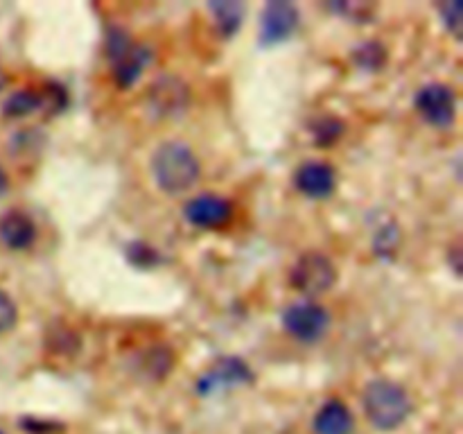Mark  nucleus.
<instances>
[{
	"label": "nucleus",
	"mask_w": 463,
	"mask_h": 434,
	"mask_svg": "<svg viewBox=\"0 0 463 434\" xmlns=\"http://www.w3.org/2000/svg\"><path fill=\"white\" fill-rule=\"evenodd\" d=\"M152 176L161 190L170 194L185 193L202 176V163L193 147L181 140H165L152 154Z\"/></svg>",
	"instance_id": "obj_1"
},
{
	"label": "nucleus",
	"mask_w": 463,
	"mask_h": 434,
	"mask_svg": "<svg viewBox=\"0 0 463 434\" xmlns=\"http://www.w3.org/2000/svg\"><path fill=\"white\" fill-rule=\"evenodd\" d=\"M362 402H364V411L371 425L384 429V432L401 428L411 414L410 393L402 384L393 382V380L383 378L366 384Z\"/></svg>",
	"instance_id": "obj_2"
},
{
	"label": "nucleus",
	"mask_w": 463,
	"mask_h": 434,
	"mask_svg": "<svg viewBox=\"0 0 463 434\" xmlns=\"http://www.w3.org/2000/svg\"><path fill=\"white\" fill-rule=\"evenodd\" d=\"M337 280V267L326 253L306 251L297 258V262L289 269V283L294 289L306 294L307 298H315L326 294Z\"/></svg>",
	"instance_id": "obj_3"
},
{
	"label": "nucleus",
	"mask_w": 463,
	"mask_h": 434,
	"mask_svg": "<svg viewBox=\"0 0 463 434\" xmlns=\"http://www.w3.org/2000/svg\"><path fill=\"white\" fill-rule=\"evenodd\" d=\"M283 328L292 335L297 342L315 344L326 337L330 328V312L315 298H303V301L289 303L280 315Z\"/></svg>",
	"instance_id": "obj_4"
},
{
	"label": "nucleus",
	"mask_w": 463,
	"mask_h": 434,
	"mask_svg": "<svg viewBox=\"0 0 463 434\" xmlns=\"http://www.w3.org/2000/svg\"><path fill=\"white\" fill-rule=\"evenodd\" d=\"M416 111L428 125L448 129L457 120V93L450 84L430 81L416 93Z\"/></svg>",
	"instance_id": "obj_5"
},
{
	"label": "nucleus",
	"mask_w": 463,
	"mask_h": 434,
	"mask_svg": "<svg viewBox=\"0 0 463 434\" xmlns=\"http://www.w3.org/2000/svg\"><path fill=\"white\" fill-rule=\"evenodd\" d=\"M253 382V371L242 357H220V360L213 362L197 380V392L202 396H213L217 392H224V389L242 387V384Z\"/></svg>",
	"instance_id": "obj_6"
},
{
	"label": "nucleus",
	"mask_w": 463,
	"mask_h": 434,
	"mask_svg": "<svg viewBox=\"0 0 463 434\" xmlns=\"http://www.w3.org/2000/svg\"><path fill=\"white\" fill-rule=\"evenodd\" d=\"M184 217L197 229L215 231L233 220V203L217 193L194 194L185 202Z\"/></svg>",
	"instance_id": "obj_7"
},
{
	"label": "nucleus",
	"mask_w": 463,
	"mask_h": 434,
	"mask_svg": "<svg viewBox=\"0 0 463 434\" xmlns=\"http://www.w3.org/2000/svg\"><path fill=\"white\" fill-rule=\"evenodd\" d=\"M301 23L297 5L285 0H271L260 12V45H279L297 32Z\"/></svg>",
	"instance_id": "obj_8"
},
{
	"label": "nucleus",
	"mask_w": 463,
	"mask_h": 434,
	"mask_svg": "<svg viewBox=\"0 0 463 434\" xmlns=\"http://www.w3.org/2000/svg\"><path fill=\"white\" fill-rule=\"evenodd\" d=\"M294 185L310 199H326L337 185V172L326 161H306L294 172Z\"/></svg>",
	"instance_id": "obj_9"
},
{
	"label": "nucleus",
	"mask_w": 463,
	"mask_h": 434,
	"mask_svg": "<svg viewBox=\"0 0 463 434\" xmlns=\"http://www.w3.org/2000/svg\"><path fill=\"white\" fill-rule=\"evenodd\" d=\"M188 104V86L179 77H161L149 89V107L156 116H175Z\"/></svg>",
	"instance_id": "obj_10"
},
{
	"label": "nucleus",
	"mask_w": 463,
	"mask_h": 434,
	"mask_svg": "<svg viewBox=\"0 0 463 434\" xmlns=\"http://www.w3.org/2000/svg\"><path fill=\"white\" fill-rule=\"evenodd\" d=\"M36 224L25 211H7L0 217V242L12 251H25L34 244Z\"/></svg>",
	"instance_id": "obj_11"
},
{
	"label": "nucleus",
	"mask_w": 463,
	"mask_h": 434,
	"mask_svg": "<svg viewBox=\"0 0 463 434\" xmlns=\"http://www.w3.org/2000/svg\"><path fill=\"white\" fill-rule=\"evenodd\" d=\"M355 428V419L348 405L339 398H330L324 405L317 410L315 420H312V429L315 434H353Z\"/></svg>",
	"instance_id": "obj_12"
},
{
	"label": "nucleus",
	"mask_w": 463,
	"mask_h": 434,
	"mask_svg": "<svg viewBox=\"0 0 463 434\" xmlns=\"http://www.w3.org/2000/svg\"><path fill=\"white\" fill-rule=\"evenodd\" d=\"M152 48L149 45H131L129 52L122 54L116 63H111L113 71V81H116L120 89H129L138 81V77L143 75L145 68L152 63Z\"/></svg>",
	"instance_id": "obj_13"
},
{
	"label": "nucleus",
	"mask_w": 463,
	"mask_h": 434,
	"mask_svg": "<svg viewBox=\"0 0 463 434\" xmlns=\"http://www.w3.org/2000/svg\"><path fill=\"white\" fill-rule=\"evenodd\" d=\"M208 12H211L215 30L222 39H231V36L240 30V25H242V3H235V0H220V3L208 5Z\"/></svg>",
	"instance_id": "obj_14"
},
{
	"label": "nucleus",
	"mask_w": 463,
	"mask_h": 434,
	"mask_svg": "<svg viewBox=\"0 0 463 434\" xmlns=\"http://www.w3.org/2000/svg\"><path fill=\"white\" fill-rule=\"evenodd\" d=\"M43 108V95L34 89H18L9 93L3 102L5 118H25Z\"/></svg>",
	"instance_id": "obj_15"
},
{
	"label": "nucleus",
	"mask_w": 463,
	"mask_h": 434,
	"mask_svg": "<svg viewBox=\"0 0 463 434\" xmlns=\"http://www.w3.org/2000/svg\"><path fill=\"white\" fill-rule=\"evenodd\" d=\"M344 131H346V125H344L342 118L321 116L310 122V134L319 147H330V145H335L342 138Z\"/></svg>",
	"instance_id": "obj_16"
},
{
	"label": "nucleus",
	"mask_w": 463,
	"mask_h": 434,
	"mask_svg": "<svg viewBox=\"0 0 463 434\" xmlns=\"http://www.w3.org/2000/svg\"><path fill=\"white\" fill-rule=\"evenodd\" d=\"M353 61L366 72H375L387 63V48L380 41H366L353 50Z\"/></svg>",
	"instance_id": "obj_17"
},
{
	"label": "nucleus",
	"mask_w": 463,
	"mask_h": 434,
	"mask_svg": "<svg viewBox=\"0 0 463 434\" xmlns=\"http://www.w3.org/2000/svg\"><path fill=\"white\" fill-rule=\"evenodd\" d=\"M134 45L129 32L120 25H113L107 30V36H104V52H107V59L111 63H116L122 54L129 52V48Z\"/></svg>",
	"instance_id": "obj_18"
},
{
	"label": "nucleus",
	"mask_w": 463,
	"mask_h": 434,
	"mask_svg": "<svg viewBox=\"0 0 463 434\" xmlns=\"http://www.w3.org/2000/svg\"><path fill=\"white\" fill-rule=\"evenodd\" d=\"M398 242H401V231H398V226L393 224V222H389V224L380 226V229L375 231L373 249L378 251V256H393L398 249Z\"/></svg>",
	"instance_id": "obj_19"
},
{
	"label": "nucleus",
	"mask_w": 463,
	"mask_h": 434,
	"mask_svg": "<svg viewBox=\"0 0 463 434\" xmlns=\"http://www.w3.org/2000/svg\"><path fill=\"white\" fill-rule=\"evenodd\" d=\"M48 346L52 348V351L61 353V355H71L72 351H77V348H80V337H77L72 330L59 328V330H52V333H50Z\"/></svg>",
	"instance_id": "obj_20"
},
{
	"label": "nucleus",
	"mask_w": 463,
	"mask_h": 434,
	"mask_svg": "<svg viewBox=\"0 0 463 434\" xmlns=\"http://www.w3.org/2000/svg\"><path fill=\"white\" fill-rule=\"evenodd\" d=\"M16 321H18L16 301H14L7 292L0 289V335L12 330L14 326H16Z\"/></svg>",
	"instance_id": "obj_21"
},
{
	"label": "nucleus",
	"mask_w": 463,
	"mask_h": 434,
	"mask_svg": "<svg viewBox=\"0 0 463 434\" xmlns=\"http://www.w3.org/2000/svg\"><path fill=\"white\" fill-rule=\"evenodd\" d=\"M439 12H441L443 25L452 32L455 36L461 34V0H450V3L439 5Z\"/></svg>",
	"instance_id": "obj_22"
},
{
	"label": "nucleus",
	"mask_w": 463,
	"mask_h": 434,
	"mask_svg": "<svg viewBox=\"0 0 463 434\" xmlns=\"http://www.w3.org/2000/svg\"><path fill=\"white\" fill-rule=\"evenodd\" d=\"M127 256L134 262L136 267H152L158 262V251H154L152 247H147L145 242H134L127 249Z\"/></svg>",
	"instance_id": "obj_23"
},
{
	"label": "nucleus",
	"mask_w": 463,
	"mask_h": 434,
	"mask_svg": "<svg viewBox=\"0 0 463 434\" xmlns=\"http://www.w3.org/2000/svg\"><path fill=\"white\" fill-rule=\"evenodd\" d=\"M335 14H342V16L353 18V21H369L371 16V5L366 3H337V5H330Z\"/></svg>",
	"instance_id": "obj_24"
},
{
	"label": "nucleus",
	"mask_w": 463,
	"mask_h": 434,
	"mask_svg": "<svg viewBox=\"0 0 463 434\" xmlns=\"http://www.w3.org/2000/svg\"><path fill=\"white\" fill-rule=\"evenodd\" d=\"M7 184H9L7 175H5V170H3V167H0V194H3L5 190H7Z\"/></svg>",
	"instance_id": "obj_25"
},
{
	"label": "nucleus",
	"mask_w": 463,
	"mask_h": 434,
	"mask_svg": "<svg viewBox=\"0 0 463 434\" xmlns=\"http://www.w3.org/2000/svg\"><path fill=\"white\" fill-rule=\"evenodd\" d=\"M3 84H5V75H3V71H0V89H3Z\"/></svg>",
	"instance_id": "obj_26"
},
{
	"label": "nucleus",
	"mask_w": 463,
	"mask_h": 434,
	"mask_svg": "<svg viewBox=\"0 0 463 434\" xmlns=\"http://www.w3.org/2000/svg\"><path fill=\"white\" fill-rule=\"evenodd\" d=\"M0 434H5V432H3V429H0Z\"/></svg>",
	"instance_id": "obj_27"
}]
</instances>
